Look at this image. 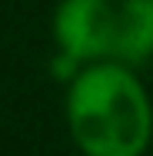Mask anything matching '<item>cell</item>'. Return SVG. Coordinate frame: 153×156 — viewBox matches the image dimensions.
Instances as JSON below:
<instances>
[{
    "instance_id": "3957f363",
    "label": "cell",
    "mask_w": 153,
    "mask_h": 156,
    "mask_svg": "<svg viewBox=\"0 0 153 156\" xmlns=\"http://www.w3.org/2000/svg\"><path fill=\"white\" fill-rule=\"evenodd\" d=\"M150 57H153V0H120L113 60L133 66V63H147Z\"/></svg>"
},
{
    "instance_id": "7a4b0ae2",
    "label": "cell",
    "mask_w": 153,
    "mask_h": 156,
    "mask_svg": "<svg viewBox=\"0 0 153 156\" xmlns=\"http://www.w3.org/2000/svg\"><path fill=\"white\" fill-rule=\"evenodd\" d=\"M57 50L77 60L113 57L117 37V7L110 0H60L53 13Z\"/></svg>"
},
{
    "instance_id": "6da1fadb",
    "label": "cell",
    "mask_w": 153,
    "mask_h": 156,
    "mask_svg": "<svg viewBox=\"0 0 153 156\" xmlns=\"http://www.w3.org/2000/svg\"><path fill=\"white\" fill-rule=\"evenodd\" d=\"M67 123L87 156H140L153 133V110L126 63H93L70 83Z\"/></svg>"
}]
</instances>
